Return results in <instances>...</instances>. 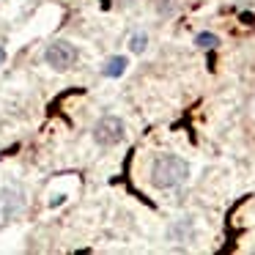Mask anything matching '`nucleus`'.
Segmentation results:
<instances>
[{
  "label": "nucleus",
  "instance_id": "8",
  "mask_svg": "<svg viewBox=\"0 0 255 255\" xmlns=\"http://www.w3.org/2000/svg\"><path fill=\"white\" fill-rule=\"evenodd\" d=\"M118 3H134V0H118Z\"/></svg>",
  "mask_w": 255,
  "mask_h": 255
},
{
  "label": "nucleus",
  "instance_id": "6",
  "mask_svg": "<svg viewBox=\"0 0 255 255\" xmlns=\"http://www.w3.org/2000/svg\"><path fill=\"white\" fill-rule=\"evenodd\" d=\"M129 47H132V52H145V47H148V36L145 33H134L132 36V41H129Z\"/></svg>",
  "mask_w": 255,
  "mask_h": 255
},
{
  "label": "nucleus",
  "instance_id": "3",
  "mask_svg": "<svg viewBox=\"0 0 255 255\" xmlns=\"http://www.w3.org/2000/svg\"><path fill=\"white\" fill-rule=\"evenodd\" d=\"M77 47L69 44V41H52L44 52V61L50 63L55 72H69V69L77 63Z\"/></svg>",
  "mask_w": 255,
  "mask_h": 255
},
{
  "label": "nucleus",
  "instance_id": "2",
  "mask_svg": "<svg viewBox=\"0 0 255 255\" xmlns=\"http://www.w3.org/2000/svg\"><path fill=\"white\" fill-rule=\"evenodd\" d=\"M124 134H127V127H124V121H121V118H116V116L99 118L96 127H94V140L99 145H105V148L118 145L124 140Z\"/></svg>",
  "mask_w": 255,
  "mask_h": 255
},
{
  "label": "nucleus",
  "instance_id": "5",
  "mask_svg": "<svg viewBox=\"0 0 255 255\" xmlns=\"http://www.w3.org/2000/svg\"><path fill=\"white\" fill-rule=\"evenodd\" d=\"M195 44H198L200 50H214V47L220 44V39H217L214 33H198L195 36Z\"/></svg>",
  "mask_w": 255,
  "mask_h": 255
},
{
  "label": "nucleus",
  "instance_id": "1",
  "mask_svg": "<svg viewBox=\"0 0 255 255\" xmlns=\"http://www.w3.org/2000/svg\"><path fill=\"white\" fill-rule=\"evenodd\" d=\"M189 178V165L176 154H165L151 167V181L159 189H176Z\"/></svg>",
  "mask_w": 255,
  "mask_h": 255
},
{
  "label": "nucleus",
  "instance_id": "7",
  "mask_svg": "<svg viewBox=\"0 0 255 255\" xmlns=\"http://www.w3.org/2000/svg\"><path fill=\"white\" fill-rule=\"evenodd\" d=\"M3 61H6V50L0 47V66H3Z\"/></svg>",
  "mask_w": 255,
  "mask_h": 255
},
{
  "label": "nucleus",
  "instance_id": "4",
  "mask_svg": "<svg viewBox=\"0 0 255 255\" xmlns=\"http://www.w3.org/2000/svg\"><path fill=\"white\" fill-rule=\"evenodd\" d=\"M127 58L124 55H116V58H110V61L105 63V66H102V74H105V77H121L124 72H127Z\"/></svg>",
  "mask_w": 255,
  "mask_h": 255
}]
</instances>
